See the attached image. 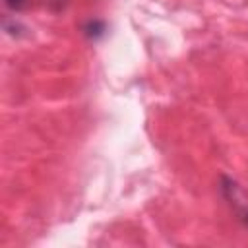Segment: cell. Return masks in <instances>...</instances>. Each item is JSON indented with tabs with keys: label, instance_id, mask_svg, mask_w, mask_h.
<instances>
[{
	"label": "cell",
	"instance_id": "3",
	"mask_svg": "<svg viewBox=\"0 0 248 248\" xmlns=\"http://www.w3.org/2000/svg\"><path fill=\"white\" fill-rule=\"evenodd\" d=\"M242 221H244V225L248 227V209H246V211L242 213Z\"/></svg>",
	"mask_w": 248,
	"mask_h": 248
},
{
	"label": "cell",
	"instance_id": "1",
	"mask_svg": "<svg viewBox=\"0 0 248 248\" xmlns=\"http://www.w3.org/2000/svg\"><path fill=\"white\" fill-rule=\"evenodd\" d=\"M105 31H107V25H105V21H101V19H89L85 25H83V35L87 37V39H101L103 35H105Z\"/></svg>",
	"mask_w": 248,
	"mask_h": 248
},
{
	"label": "cell",
	"instance_id": "2",
	"mask_svg": "<svg viewBox=\"0 0 248 248\" xmlns=\"http://www.w3.org/2000/svg\"><path fill=\"white\" fill-rule=\"evenodd\" d=\"M25 2H27V0H4V4H6L10 10H14V12L23 10V8H25Z\"/></svg>",
	"mask_w": 248,
	"mask_h": 248
}]
</instances>
